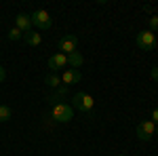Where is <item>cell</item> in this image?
<instances>
[{"instance_id":"9a60e30c","label":"cell","mask_w":158,"mask_h":156,"mask_svg":"<svg viewBox=\"0 0 158 156\" xmlns=\"http://www.w3.org/2000/svg\"><path fill=\"white\" fill-rule=\"evenodd\" d=\"M148 21H150V32H158V15H152Z\"/></svg>"},{"instance_id":"ac0fdd59","label":"cell","mask_w":158,"mask_h":156,"mask_svg":"<svg viewBox=\"0 0 158 156\" xmlns=\"http://www.w3.org/2000/svg\"><path fill=\"white\" fill-rule=\"evenodd\" d=\"M4 78H6V72H4V68H2V65H0V82H2V80H4Z\"/></svg>"},{"instance_id":"8992f818","label":"cell","mask_w":158,"mask_h":156,"mask_svg":"<svg viewBox=\"0 0 158 156\" xmlns=\"http://www.w3.org/2000/svg\"><path fill=\"white\" fill-rule=\"evenodd\" d=\"M152 135H156V124H154L152 120H143V122L137 124V137H139L141 141L152 139Z\"/></svg>"},{"instance_id":"d6986e66","label":"cell","mask_w":158,"mask_h":156,"mask_svg":"<svg viewBox=\"0 0 158 156\" xmlns=\"http://www.w3.org/2000/svg\"><path fill=\"white\" fill-rule=\"evenodd\" d=\"M156 133H158V127H156Z\"/></svg>"},{"instance_id":"5b68a950","label":"cell","mask_w":158,"mask_h":156,"mask_svg":"<svg viewBox=\"0 0 158 156\" xmlns=\"http://www.w3.org/2000/svg\"><path fill=\"white\" fill-rule=\"evenodd\" d=\"M135 44L141 48V51H152V48L156 47V38H154V34H152L150 30H143V32H139V34H137Z\"/></svg>"},{"instance_id":"ffe728a7","label":"cell","mask_w":158,"mask_h":156,"mask_svg":"<svg viewBox=\"0 0 158 156\" xmlns=\"http://www.w3.org/2000/svg\"><path fill=\"white\" fill-rule=\"evenodd\" d=\"M120 156H124V154H120Z\"/></svg>"},{"instance_id":"7c38bea8","label":"cell","mask_w":158,"mask_h":156,"mask_svg":"<svg viewBox=\"0 0 158 156\" xmlns=\"http://www.w3.org/2000/svg\"><path fill=\"white\" fill-rule=\"evenodd\" d=\"M13 118V110L9 106H0V122H6Z\"/></svg>"},{"instance_id":"6da1fadb","label":"cell","mask_w":158,"mask_h":156,"mask_svg":"<svg viewBox=\"0 0 158 156\" xmlns=\"http://www.w3.org/2000/svg\"><path fill=\"white\" fill-rule=\"evenodd\" d=\"M51 118L55 122H70L74 118V108L65 101H55L51 108Z\"/></svg>"},{"instance_id":"52a82bcc","label":"cell","mask_w":158,"mask_h":156,"mask_svg":"<svg viewBox=\"0 0 158 156\" xmlns=\"http://www.w3.org/2000/svg\"><path fill=\"white\" fill-rule=\"evenodd\" d=\"M49 68L51 72H59L63 68H68V55H63V53H55V55H51L49 57Z\"/></svg>"},{"instance_id":"9c48e42d","label":"cell","mask_w":158,"mask_h":156,"mask_svg":"<svg viewBox=\"0 0 158 156\" xmlns=\"http://www.w3.org/2000/svg\"><path fill=\"white\" fill-rule=\"evenodd\" d=\"M82 80V72L80 70H74V68H68L65 72H63V76H61V82L65 84V86H70V84H76Z\"/></svg>"},{"instance_id":"7a4b0ae2","label":"cell","mask_w":158,"mask_h":156,"mask_svg":"<svg viewBox=\"0 0 158 156\" xmlns=\"http://www.w3.org/2000/svg\"><path fill=\"white\" fill-rule=\"evenodd\" d=\"M95 106V99L93 95H89V93H76L72 97V108L80 110V112H91Z\"/></svg>"},{"instance_id":"30bf717a","label":"cell","mask_w":158,"mask_h":156,"mask_svg":"<svg viewBox=\"0 0 158 156\" xmlns=\"http://www.w3.org/2000/svg\"><path fill=\"white\" fill-rule=\"evenodd\" d=\"M82 63H85V57H82V53H80V51H76V53H72V55H68V65H70V68L78 70Z\"/></svg>"},{"instance_id":"e0dca14e","label":"cell","mask_w":158,"mask_h":156,"mask_svg":"<svg viewBox=\"0 0 158 156\" xmlns=\"http://www.w3.org/2000/svg\"><path fill=\"white\" fill-rule=\"evenodd\" d=\"M152 122H154V124H158V108L152 110Z\"/></svg>"},{"instance_id":"277c9868","label":"cell","mask_w":158,"mask_h":156,"mask_svg":"<svg viewBox=\"0 0 158 156\" xmlns=\"http://www.w3.org/2000/svg\"><path fill=\"white\" fill-rule=\"evenodd\" d=\"M57 48H59V53H63V55H72V53L78 51V38L74 36V34H65L63 38H59Z\"/></svg>"},{"instance_id":"3957f363","label":"cell","mask_w":158,"mask_h":156,"mask_svg":"<svg viewBox=\"0 0 158 156\" xmlns=\"http://www.w3.org/2000/svg\"><path fill=\"white\" fill-rule=\"evenodd\" d=\"M30 17H32V25H36L38 30H42V32H44V30H51V25H53V19H51V15L44 11V9L34 11Z\"/></svg>"},{"instance_id":"2e32d148","label":"cell","mask_w":158,"mask_h":156,"mask_svg":"<svg viewBox=\"0 0 158 156\" xmlns=\"http://www.w3.org/2000/svg\"><path fill=\"white\" fill-rule=\"evenodd\" d=\"M150 76H152V80H156V82H158V65H156V68H152Z\"/></svg>"},{"instance_id":"ba28073f","label":"cell","mask_w":158,"mask_h":156,"mask_svg":"<svg viewBox=\"0 0 158 156\" xmlns=\"http://www.w3.org/2000/svg\"><path fill=\"white\" fill-rule=\"evenodd\" d=\"M15 27L21 30L23 34L32 32V30H34V25H32V17H30L27 13H19V15L15 17Z\"/></svg>"},{"instance_id":"8fae6325","label":"cell","mask_w":158,"mask_h":156,"mask_svg":"<svg viewBox=\"0 0 158 156\" xmlns=\"http://www.w3.org/2000/svg\"><path fill=\"white\" fill-rule=\"evenodd\" d=\"M23 40L30 44V47H38L40 42H42V34H38V32H27V34H23Z\"/></svg>"},{"instance_id":"5bb4252c","label":"cell","mask_w":158,"mask_h":156,"mask_svg":"<svg viewBox=\"0 0 158 156\" xmlns=\"http://www.w3.org/2000/svg\"><path fill=\"white\" fill-rule=\"evenodd\" d=\"M6 36H9V40H19V38H23V32H21V30H17V27H11Z\"/></svg>"},{"instance_id":"4fadbf2b","label":"cell","mask_w":158,"mask_h":156,"mask_svg":"<svg viewBox=\"0 0 158 156\" xmlns=\"http://www.w3.org/2000/svg\"><path fill=\"white\" fill-rule=\"evenodd\" d=\"M44 82L49 84L51 89H55V86H59V82H61V78L57 76V74H49L47 78H44Z\"/></svg>"}]
</instances>
